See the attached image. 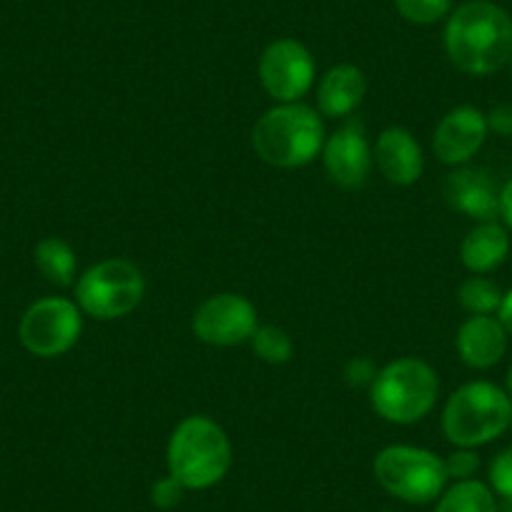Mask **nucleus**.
Here are the masks:
<instances>
[{"instance_id": "obj_8", "label": "nucleus", "mask_w": 512, "mask_h": 512, "mask_svg": "<svg viewBox=\"0 0 512 512\" xmlns=\"http://www.w3.org/2000/svg\"><path fill=\"white\" fill-rule=\"evenodd\" d=\"M83 329V312L66 297H43L26 309L18 324L21 344L43 359L61 357L76 347Z\"/></svg>"}, {"instance_id": "obj_12", "label": "nucleus", "mask_w": 512, "mask_h": 512, "mask_svg": "<svg viewBox=\"0 0 512 512\" xmlns=\"http://www.w3.org/2000/svg\"><path fill=\"white\" fill-rule=\"evenodd\" d=\"M487 118L475 106H457L442 116L435 128V149L437 159L447 166H467L472 156L485 146L487 139Z\"/></svg>"}, {"instance_id": "obj_30", "label": "nucleus", "mask_w": 512, "mask_h": 512, "mask_svg": "<svg viewBox=\"0 0 512 512\" xmlns=\"http://www.w3.org/2000/svg\"><path fill=\"white\" fill-rule=\"evenodd\" d=\"M497 512H512V497H497Z\"/></svg>"}, {"instance_id": "obj_33", "label": "nucleus", "mask_w": 512, "mask_h": 512, "mask_svg": "<svg viewBox=\"0 0 512 512\" xmlns=\"http://www.w3.org/2000/svg\"><path fill=\"white\" fill-rule=\"evenodd\" d=\"M510 430H512V425H510Z\"/></svg>"}, {"instance_id": "obj_15", "label": "nucleus", "mask_w": 512, "mask_h": 512, "mask_svg": "<svg viewBox=\"0 0 512 512\" xmlns=\"http://www.w3.org/2000/svg\"><path fill=\"white\" fill-rule=\"evenodd\" d=\"M507 337L497 317H470L460 324L455 337L457 354L472 369H490L505 357Z\"/></svg>"}, {"instance_id": "obj_17", "label": "nucleus", "mask_w": 512, "mask_h": 512, "mask_svg": "<svg viewBox=\"0 0 512 512\" xmlns=\"http://www.w3.org/2000/svg\"><path fill=\"white\" fill-rule=\"evenodd\" d=\"M510 254V234L497 221H480L460 244V262L472 274H490Z\"/></svg>"}, {"instance_id": "obj_25", "label": "nucleus", "mask_w": 512, "mask_h": 512, "mask_svg": "<svg viewBox=\"0 0 512 512\" xmlns=\"http://www.w3.org/2000/svg\"><path fill=\"white\" fill-rule=\"evenodd\" d=\"M184 492L186 490L174 480V477L166 475L151 485V492H149L151 505L159 507V510H174V507L184 500Z\"/></svg>"}, {"instance_id": "obj_32", "label": "nucleus", "mask_w": 512, "mask_h": 512, "mask_svg": "<svg viewBox=\"0 0 512 512\" xmlns=\"http://www.w3.org/2000/svg\"><path fill=\"white\" fill-rule=\"evenodd\" d=\"M510 68H512V58H510Z\"/></svg>"}, {"instance_id": "obj_24", "label": "nucleus", "mask_w": 512, "mask_h": 512, "mask_svg": "<svg viewBox=\"0 0 512 512\" xmlns=\"http://www.w3.org/2000/svg\"><path fill=\"white\" fill-rule=\"evenodd\" d=\"M447 477L455 482L460 480H472L480 470V457H477L475 450H467V447H457L452 455H447L445 460Z\"/></svg>"}, {"instance_id": "obj_31", "label": "nucleus", "mask_w": 512, "mask_h": 512, "mask_svg": "<svg viewBox=\"0 0 512 512\" xmlns=\"http://www.w3.org/2000/svg\"><path fill=\"white\" fill-rule=\"evenodd\" d=\"M507 395H510V400H512V364H510V369H507Z\"/></svg>"}, {"instance_id": "obj_7", "label": "nucleus", "mask_w": 512, "mask_h": 512, "mask_svg": "<svg viewBox=\"0 0 512 512\" xmlns=\"http://www.w3.org/2000/svg\"><path fill=\"white\" fill-rule=\"evenodd\" d=\"M146 294L141 269L128 259H106L78 277L76 304L98 322H113L134 312Z\"/></svg>"}, {"instance_id": "obj_9", "label": "nucleus", "mask_w": 512, "mask_h": 512, "mask_svg": "<svg viewBox=\"0 0 512 512\" xmlns=\"http://www.w3.org/2000/svg\"><path fill=\"white\" fill-rule=\"evenodd\" d=\"M317 63L304 43L279 38L259 58V81L277 103H297L312 91Z\"/></svg>"}, {"instance_id": "obj_23", "label": "nucleus", "mask_w": 512, "mask_h": 512, "mask_svg": "<svg viewBox=\"0 0 512 512\" xmlns=\"http://www.w3.org/2000/svg\"><path fill=\"white\" fill-rule=\"evenodd\" d=\"M487 477H490V487L497 497H512V447L492 457Z\"/></svg>"}, {"instance_id": "obj_22", "label": "nucleus", "mask_w": 512, "mask_h": 512, "mask_svg": "<svg viewBox=\"0 0 512 512\" xmlns=\"http://www.w3.org/2000/svg\"><path fill=\"white\" fill-rule=\"evenodd\" d=\"M395 8L412 26H435L452 13V0H395Z\"/></svg>"}, {"instance_id": "obj_21", "label": "nucleus", "mask_w": 512, "mask_h": 512, "mask_svg": "<svg viewBox=\"0 0 512 512\" xmlns=\"http://www.w3.org/2000/svg\"><path fill=\"white\" fill-rule=\"evenodd\" d=\"M251 349L262 362L267 364H287L294 357V342L282 327H274V324H264V327H256V332L251 334Z\"/></svg>"}, {"instance_id": "obj_14", "label": "nucleus", "mask_w": 512, "mask_h": 512, "mask_svg": "<svg viewBox=\"0 0 512 512\" xmlns=\"http://www.w3.org/2000/svg\"><path fill=\"white\" fill-rule=\"evenodd\" d=\"M374 164L392 186H412L425 169V154L415 136L402 126L384 128L374 146Z\"/></svg>"}, {"instance_id": "obj_29", "label": "nucleus", "mask_w": 512, "mask_h": 512, "mask_svg": "<svg viewBox=\"0 0 512 512\" xmlns=\"http://www.w3.org/2000/svg\"><path fill=\"white\" fill-rule=\"evenodd\" d=\"M497 319H500L502 327H505V332L512 337V289L510 292L502 294V304H500V309H497Z\"/></svg>"}, {"instance_id": "obj_3", "label": "nucleus", "mask_w": 512, "mask_h": 512, "mask_svg": "<svg viewBox=\"0 0 512 512\" xmlns=\"http://www.w3.org/2000/svg\"><path fill=\"white\" fill-rule=\"evenodd\" d=\"M324 123L312 106L277 103L256 118L251 146L256 156L277 169H302L324 149Z\"/></svg>"}, {"instance_id": "obj_11", "label": "nucleus", "mask_w": 512, "mask_h": 512, "mask_svg": "<svg viewBox=\"0 0 512 512\" xmlns=\"http://www.w3.org/2000/svg\"><path fill=\"white\" fill-rule=\"evenodd\" d=\"M324 171L329 181L344 191H357L367 184L372 174L374 151L367 141L362 121H347L324 141Z\"/></svg>"}, {"instance_id": "obj_27", "label": "nucleus", "mask_w": 512, "mask_h": 512, "mask_svg": "<svg viewBox=\"0 0 512 512\" xmlns=\"http://www.w3.org/2000/svg\"><path fill=\"white\" fill-rule=\"evenodd\" d=\"M485 118H487V131L510 139L512 136V101L497 103L490 113H485Z\"/></svg>"}, {"instance_id": "obj_16", "label": "nucleus", "mask_w": 512, "mask_h": 512, "mask_svg": "<svg viewBox=\"0 0 512 512\" xmlns=\"http://www.w3.org/2000/svg\"><path fill=\"white\" fill-rule=\"evenodd\" d=\"M364 93H367V81L357 66L342 63V66L329 68L317 88L319 113L327 118L352 116L362 106Z\"/></svg>"}, {"instance_id": "obj_20", "label": "nucleus", "mask_w": 512, "mask_h": 512, "mask_svg": "<svg viewBox=\"0 0 512 512\" xmlns=\"http://www.w3.org/2000/svg\"><path fill=\"white\" fill-rule=\"evenodd\" d=\"M502 289L487 277H470L457 289V302L470 317H495L502 304Z\"/></svg>"}, {"instance_id": "obj_2", "label": "nucleus", "mask_w": 512, "mask_h": 512, "mask_svg": "<svg viewBox=\"0 0 512 512\" xmlns=\"http://www.w3.org/2000/svg\"><path fill=\"white\" fill-rule=\"evenodd\" d=\"M234 447L219 422L204 415L184 417L166 445L169 475L184 490H209L231 470Z\"/></svg>"}, {"instance_id": "obj_13", "label": "nucleus", "mask_w": 512, "mask_h": 512, "mask_svg": "<svg viewBox=\"0 0 512 512\" xmlns=\"http://www.w3.org/2000/svg\"><path fill=\"white\" fill-rule=\"evenodd\" d=\"M445 201L460 214L480 221H497L500 216V189L487 169L460 166L445 181Z\"/></svg>"}, {"instance_id": "obj_26", "label": "nucleus", "mask_w": 512, "mask_h": 512, "mask_svg": "<svg viewBox=\"0 0 512 512\" xmlns=\"http://www.w3.org/2000/svg\"><path fill=\"white\" fill-rule=\"evenodd\" d=\"M377 372V364L369 357H352L344 364V382H347L349 387H372Z\"/></svg>"}, {"instance_id": "obj_5", "label": "nucleus", "mask_w": 512, "mask_h": 512, "mask_svg": "<svg viewBox=\"0 0 512 512\" xmlns=\"http://www.w3.org/2000/svg\"><path fill=\"white\" fill-rule=\"evenodd\" d=\"M512 425V400L497 384L477 379L462 384L442 410V432L455 447L477 450Z\"/></svg>"}, {"instance_id": "obj_1", "label": "nucleus", "mask_w": 512, "mask_h": 512, "mask_svg": "<svg viewBox=\"0 0 512 512\" xmlns=\"http://www.w3.org/2000/svg\"><path fill=\"white\" fill-rule=\"evenodd\" d=\"M445 51L452 66L470 76H492L512 58V18L490 0H470L450 13Z\"/></svg>"}, {"instance_id": "obj_4", "label": "nucleus", "mask_w": 512, "mask_h": 512, "mask_svg": "<svg viewBox=\"0 0 512 512\" xmlns=\"http://www.w3.org/2000/svg\"><path fill=\"white\" fill-rule=\"evenodd\" d=\"M440 397V377L420 357H400L384 364L369 387L372 410L392 425H415L425 420Z\"/></svg>"}, {"instance_id": "obj_10", "label": "nucleus", "mask_w": 512, "mask_h": 512, "mask_svg": "<svg viewBox=\"0 0 512 512\" xmlns=\"http://www.w3.org/2000/svg\"><path fill=\"white\" fill-rule=\"evenodd\" d=\"M256 327H259L256 307L234 292L214 294L201 302L191 319L196 339L211 347H236V344L249 342Z\"/></svg>"}, {"instance_id": "obj_6", "label": "nucleus", "mask_w": 512, "mask_h": 512, "mask_svg": "<svg viewBox=\"0 0 512 512\" xmlns=\"http://www.w3.org/2000/svg\"><path fill=\"white\" fill-rule=\"evenodd\" d=\"M374 480L384 492L410 505H427L445 492V460L425 447L390 445L374 457Z\"/></svg>"}, {"instance_id": "obj_28", "label": "nucleus", "mask_w": 512, "mask_h": 512, "mask_svg": "<svg viewBox=\"0 0 512 512\" xmlns=\"http://www.w3.org/2000/svg\"><path fill=\"white\" fill-rule=\"evenodd\" d=\"M500 219L512 231V179L500 189Z\"/></svg>"}, {"instance_id": "obj_18", "label": "nucleus", "mask_w": 512, "mask_h": 512, "mask_svg": "<svg viewBox=\"0 0 512 512\" xmlns=\"http://www.w3.org/2000/svg\"><path fill=\"white\" fill-rule=\"evenodd\" d=\"M33 259H36L38 272L56 287H71L76 282V251L71 249L68 241L58 239V236H46L38 241Z\"/></svg>"}, {"instance_id": "obj_19", "label": "nucleus", "mask_w": 512, "mask_h": 512, "mask_svg": "<svg viewBox=\"0 0 512 512\" xmlns=\"http://www.w3.org/2000/svg\"><path fill=\"white\" fill-rule=\"evenodd\" d=\"M435 512H497V495L487 482L460 480L437 497Z\"/></svg>"}]
</instances>
